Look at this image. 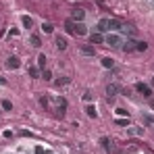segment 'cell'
<instances>
[{"mask_svg": "<svg viewBox=\"0 0 154 154\" xmlns=\"http://www.w3.org/2000/svg\"><path fill=\"white\" fill-rule=\"evenodd\" d=\"M65 27H67V31H71V33H75V35H88V27L83 25V23H75V21H67L65 23Z\"/></svg>", "mask_w": 154, "mask_h": 154, "instance_id": "cell-1", "label": "cell"}, {"mask_svg": "<svg viewBox=\"0 0 154 154\" xmlns=\"http://www.w3.org/2000/svg\"><path fill=\"white\" fill-rule=\"evenodd\" d=\"M104 42H106V46H110V48H121L125 40H123L121 35H117V33H108V35L104 38Z\"/></svg>", "mask_w": 154, "mask_h": 154, "instance_id": "cell-2", "label": "cell"}, {"mask_svg": "<svg viewBox=\"0 0 154 154\" xmlns=\"http://www.w3.org/2000/svg\"><path fill=\"white\" fill-rule=\"evenodd\" d=\"M83 19H85V11H83V8H73V11H71V21L83 23Z\"/></svg>", "mask_w": 154, "mask_h": 154, "instance_id": "cell-3", "label": "cell"}, {"mask_svg": "<svg viewBox=\"0 0 154 154\" xmlns=\"http://www.w3.org/2000/svg\"><path fill=\"white\" fill-rule=\"evenodd\" d=\"M117 94H119V85H117V83H108V85H106V96H108V100H112Z\"/></svg>", "mask_w": 154, "mask_h": 154, "instance_id": "cell-4", "label": "cell"}, {"mask_svg": "<svg viewBox=\"0 0 154 154\" xmlns=\"http://www.w3.org/2000/svg\"><path fill=\"white\" fill-rule=\"evenodd\" d=\"M54 44H56V48H58V50H65V48L69 46V42H67V38H65V35H56V38H54Z\"/></svg>", "mask_w": 154, "mask_h": 154, "instance_id": "cell-5", "label": "cell"}, {"mask_svg": "<svg viewBox=\"0 0 154 154\" xmlns=\"http://www.w3.org/2000/svg\"><path fill=\"white\" fill-rule=\"evenodd\" d=\"M135 90H137L140 94H144L146 98H150V96H152V90H150L148 85H144V83H135Z\"/></svg>", "mask_w": 154, "mask_h": 154, "instance_id": "cell-6", "label": "cell"}, {"mask_svg": "<svg viewBox=\"0 0 154 154\" xmlns=\"http://www.w3.org/2000/svg\"><path fill=\"white\" fill-rule=\"evenodd\" d=\"M123 27V23L119 19H108V31H119Z\"/></svg>", "mask_w": 154, "mask_h": 154, "instance_id": "cell-7", "label": "cell"}, {"mask_svg": "<svg viewBox=\"0 0 154 154\" xmlns=\"http://www.w3.org/2000/svg\"><path fill=\"white\" fill-rule=\"evenodd\" d=\"M79 52H81V54H85V56H94V54H96V48H94V46H90V44H83V46L79 48Z\"/></svg>", "mask_w": 154, "mask_h": 154, "instance_id": "cell-8", "label": "cell"}, {"mask_svg": "<svg viewBox=\"0 0 154 154\" xmlns=\"http://www.w3.org/2000/svg\"><path fill=\"white\" fill-rule=\"evenodd\" d=\"M127 133H129V135H135V137H140V135H144V127L131 125V127H127Z\"/></svg>", "mask_w": 154, "mask_h": 154, "instance_id": "cell-9", "label": "cell"}, {"mask_svg": "<svg viewBox=\"0 0 154 154\" xmlns=\"http://www.w3.org/2000/svg\"><path fill=\"white\" fill-rule=\"evenodd\" d=\"M6 67H8V69H19V67H21V60H19L17 56H11V58L6 60Z\"/></svg>", "mask_w": 154, "mask_h": 154, "instance_id": "cell-10", "label": "cell"}, {"mask_svg": "<svg viewBox=\"0 0 154 154\" xmlns=\"http://www.w3.org/2000/svg\"><path fill=\"white\" fill-rule=\"evenodd\" d=\"M121 48H123V52H133L135 50V42H133V40H125Z\"/></svg>", "mask_w": 154, "mask_h": 154, "instance_id": "cell-11", "label": "cell"}, {"mask_svg": "<svg viewBox=\"0 0 154 154\" xmlns=\"http://www.w3.org/2000/svg\"><path fill=\"white\" fill-rule=\"evenodd\" d=\"M90 42H92V44H102L104 42L102 33H92V35H90Z\"/></svg>", "mask_w": 154, "mask_h": 154, "instance_id": "cell-12", "label": "cell"}, {"mask_svg": "<svg viewBox=\"0 0 154 154\" xmlns=\"http://www.w3.org/2000/svg\"><path fill=\"white\" fill-rule=\"evenodd\" d=\"M102 31H108V19H100L98 21V33H102Z\"/></svg>", "mask_w": 154, "mask_h": 154, "instance_id": "cell-13", "label": "cell"}, {"mask_svg": "<svg viewBox=\"0 0 154 154\" xmlns=\"http://www.w3.org/2000/svg\"><path fill=\"white\" fill-rule=\"evenodd\" d=\"M29 44H31L33 48H40V46H42V40H40V35H31V38H29Z\"/></svg>", "mask_w": 154, "mask_h": 154, "instance_id": "cell-14", "label": "cell"}, {"mask_svg": "<svg viewBox=\"0 0 154 154\" xmlns=\"http://www.w3.org/2000/svg\"><path fill=\"white\" fill-rule=\"evenodd\" d=\"M21 23H23V27H27V29H31V27H33V19H31V17H21Z\"/></svg>", "mask_w": 154, "mask_h": 154, "instance_id": "cell-15", "label": "cell"}, {"mask_svg": "<svg viewBox=\"0 0 154 154\" xmlns=\"http://www.w3.org/2000/svg\"><path fill=\"white\" fill-rule=\"evenodd\" d=\"M85 115H88V117H92V119H96V117H98V112H96V106H92V104H90V106L85 108Z\"/></svg>", "mask_w": 154, "mask_h": 154, "instance_id": "cell-16", "label": "cell"}, {"mask_svg": "<svg viewBox=\"0 0 154 154\" xmlns=\"http://www.w3.org/2000/svg\"><path fill=\"white\" fill-rule=\"evenodd\" d=\"M121 31H123L125 35H135V27H131V25H123Z\"/></svg>", "mask_w": 154, "mask_h": 154, "instance_id": "cell-17", "label": "cell"}, {"mask_svg": "<svg viewBox=\"0 0 154 154\" xmlns=\"http://www.w3.org/2000/svg\"><path fill=\"white\" fill-rule=\"evenodd\" d=\"M135 50L137 52H146L148 50V44H146V42H135Z\"/></svg>", "mask_w": 154, "mask_h": 154, "instance_id": "cell-18", "label": "cell"}, {"mask_svg": "<svg viewBox=\"0 0 154 154\" xmlns=\"http://www.w3.org/2000/svg\"><path fill=\"white\" fill-rule=\"evenodd\" d=\"M102 67H106V69H112V67H115L112 58H108V56H106V58H102Z\"/></svg>", "mask_w": 154, "mask_h": 154, "instance_id": "cell-19", "label": "cell"}, {"mask_svg": "<svg viewBox=\"0 0 154 154\" xmlns=\"http://www.w3.org/2000/svg\"><path fill=\"white\" fill-rule=\"evenodd\" d=\"M42 31H44V33H52V31H54L52 23H42Z\"/></svg>", "mask_w": 154, "mask_h": 154, "instance_id": "cell-20", "label": "cell"}, {"mask_svg": "<svg viewBox=\"0 0 154 154\" xmlns=\"http://www.w3.org/2000/svg\"><path fill=\"white\" fill-rule=\"evenodd\" d=\"M44 65H46V54H40V56H38V67L44 69Z\"/></svg>", "mask_w": 154, "mask_h": 154, "instance_id": "cell-21", "label": "cell"}, {"mask_svg": "<svg viewBox=\"0 0 154 154\" xmlns=\"http://www.w3.org/2000/svg\"><path fill=\"white\" fill-rule=\"evenodd\" d=\"M100 144H102V148H104V150H110V142H108L106 137H102V140H100Z\"/></svg>", "mask_w": 154, "mask_h": 154, "instance_id": "cell-22", "label": "cell"}, {"mask_svg": "<svg viewBox=\"0 0 154 154\" xmlns=\"http://www.w3.org/2000/svg\"><path fill=\"white\" fill-rule=\"evenodd\" d=\"M42 77H44L46 81H50V79H52V73L48 71V69H44V73H42Z\"/></svg>", "mask_w": 154, "mask_h": 154, "instance_id": "cell-23", "label": "cell"}, {"mask_svg": "<svg viewBox=\"0 0 154 154\" xmlns=\"http://www.w3.org/2000/svg\"><path fill=\"white\" fill-rule=\"evenodd\" d=\"M29 75L31 77H40V71H38L35 67H31V69H29Z\"/></svg>", "mask_w": 154, "mask_h": 154, "instance_id": "cell-24", "label": "cell"}, {"mask_svg": "<svg viewBox=\"0 0 154 154\" xmlns=\"http://www.w3.org/2000/svg\"><path fill=\"white\" fill-rule=\"evenodd\" d=\"M2 108H6V110H13V104L8 102V100H2Z\"/></svg>", "mask_w": 154, "mask_h": 154, "instance_id": "cell-25", "label": "cell"}, {"mask_svg": "<svg viewBox=\"0 0 154 154\" xmlns=\"http://www.w3.org/2000/svg\"><path fill=\"white\" fill-rule=\"evenodd\" d=\"M69 81H71V79H69V77H65V79H58V81H56V85H67Z\"/></svg>", "mask_w": 154, "mask_h": 154, "instance_id": "cell-26", "label": "cell"}, {"mask_svg": "<svg viewBox=\"0 0 154 154\" xmlns=\"http://www.w3.org/2000/svg\"><path fill=\"white\" fill-rule=\"evenodd\" d=\"M92 98H94L92 92H85V94H83V100H85V102H92Z\"/></svg>", "mask_w": 154, "mask_h": 154, "instance_id": "cell-27", "label": "cell"}, {"mask_svg": "<svg viewBox=\"0 0 154 154\" xmlns=\"http://www.w3.org/2000/svg\"><path fill=\"white\" fill-rule=\"evenodd\" d=\"M117 115H123V117H129V112L125 108H117Z\"/></svg>", "mask_w": 154, "mask_h": 154, "instance_id": "cell-28", "label": "cell"}, {"mask_svg": "<svg viewBox=\"0 0 154 154\" xmlns=\"http://www.w3.org/2000/svg\"><path fill=\"white\" fill-rule=\"evenodd\" d=\"M33 152H35V154H44V148H42V146H35V150H33Z\"/></svg>", "mask_w": 154, "mask_h": 154, "instance_id": "cell-29", "label": "cell"}, {"mask_svg": "<svg viewBox=\"0 0 154 154\" xmlns=\"http://www.w3.org/2000/svg\"><path fill=\"white\" fill-rule=\"evenodd\" d=\"M117 125H127V119H117Z\"/></svg>", "mask_w": 154, "mask_h": 154, "instance_id": "cell-30", "label": "cell"}, {"mask_svg": "<svg viewBox=\"0 0 154 154\" xmlns=\"http://www.w3.org/2000/svg\"><path fill=\"white\" fill-rule=\"evenodd\" d=\"M146 121H150V123H154V117H152V115H146Z\"/></svg>", "mask_w": 154, "mask_h": 154, "instance_id": "cell-31", "label": "cell"}, {"mask_svg": "<svg viewBox=\"0 0 154 154\" xmlns=\"http://www.w3.org/2000/svg\"><path fill=\"white\" fill-rule=\"evenodd\" d=\"M4 83H6V79H4V77H0V85H4Z\"/></svg>", "mask_w": 154, "mask_h": 154, "instance_id": "cell-32", "label": "cell"}, {"mask_svg": "<svg viewBox=\"0 0 154 154\" xmlns=\"http://www.w3.org/2000/svg\"><path fill=\"white\" fill-rule=\"evenodd\" d=\"M150 106H152V108H154V100H152V102H150Z\"/></svg>", "mask_w": 154, "mask_h": 154, "instance_id": "cell-33", "label": "cell"}]
</instances>
